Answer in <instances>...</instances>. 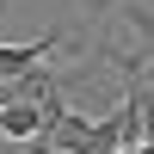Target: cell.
Segmentation results:
<instances>
[{
    "instance_id": "4",
    "label": "cell",
    "mask_w": 154,
    "mask_h": 154,
    "mask_svg": "<svg viewBox=\"0 0 154 154\" xmlns=\"http://www.w3.org/2000/svg\"><path fill=\"white\" fill-rule=\"evenodd\" d=\"M117 154H142V142H123V148H117Z\"/></svg>"
},
{
    "instance_id": "3",
    "label": "cell",
    "mask_w": 154,
    "mask_h": 154,
    "mask_svg": "<svg viewBox=\"0 0 154 154\" xmlns=\"http://www.w3.org/2000/svg\"><path fill=\"white\" fill-rule=\"evenodd\" d=\"M56 6H62V12H74V19L93 31V43H99V37H105V25H111V19H123V6H130V0H56Z\"/></svg>"
},
{
    "instance_id": "2",
    "label": "cell",
    "mask_w": 154,
    "mask_h": 154,
    "mask_svg": "<svg viewBox=\"0 0 154 154\" xmlns=\"http://www.w3.org/2000/svg\"><path fill=\"white\" fill-rule=\"evenodd\" d=\"M43 130H49V117H43V105H37V99H12V105L0 111V142H6L12 154L31 148Z\"/></svg>"
},
{
    "instance_id": "1",
    "label": "cell",
    "mask_w": 154,
    "mask_h": 154,
    "mask_svg": "<svg viewBox=\"0 0 154 154\" xmlns=\"http://www.w3.org/2000/svg\"><path fill=\"white\" fill-rule=\"evenodd\" d=\"M68 49V31H43V37H31V43H6L0 37V80H25V74H37V68H49V56H62Z\"/></svg>"
}]
</instances>
